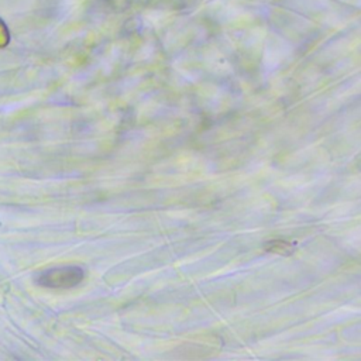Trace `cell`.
Returning <instances> with one entry per match:
<instances>
[{
  "label": "cell",
  "mask_w": 361,
  "mask_h": 361,
  "mask_svg": "<svg viewBox=\"0 0 361 361\" xmlns=\"http://www.w3.org/2000/svg\"><path fill=\"white\" fill-rule=\"evenodd\" d=\"M85 278V269L79 265H61L42 269L35 274L34 282L51 289H69L79 285Z\"/></svg>",
  "instance_id": "cell-1"
}]
</instances>
